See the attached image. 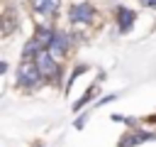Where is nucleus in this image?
<instances>
[{"mask_svg":"<svg viewBox=\"0 0 156 147\" xmlns=\"http://www.w3.org/2000/svg\"><path fill=\"white\" fill-rule=\"evenodd\" d=\"M34 61H37V66H39V71H41V76L46 78V81H56L58 78V59L49 51V49H41L37 56H34Z\"/></svg>","mask_w":156,"mask_h":147,"instance_id":"nucleus-2","label":"nucleus"},{"mask_svg":"<svg viewBox=\"0 0 156 147\" xmlns=\"http://www.w3.org/2000/svg\"><path fill=\"white\" fill-rule=\"evenodd\" d=\"M15 24H17V17H15V10H7V12L2 15V34H10V32L15 29Z\"/></svg>","mask_w":156,"mask_h":147,"instance_id":"nucleus-9","label":"nucleus"},{"mask_svg":"<svg viewBox=\"0 0 156 147\" xmlns=\"http://www.w3.org/2000/svg\"><path fill=\"white\" fill-rule=\"evenodd\" d=\"M41 81H44V76H41L37 61H34V59H32V61L24 59V61L20 64V69H17V83L24 86V88H34V86H39Z\"/></svg>","mask_w":156,"mask_h":147,"instance_id":"nucleus-1","label":"nucleus"},{"mask_svg":"<svg viewBox=\"0 0 156 147\" xmlns=\"http://www.w3.org/2000/svg\"><path fill=\"white\" fill-rule=\"evenodd\" d=\"M39 51H41V47H39V42H37L34 37H32V39L27 42V47L22 49V56H24V59H29V56H37Z\"/></svg>","mask_w":156,"mask_h":147,"instance_id":"nucleus-10","label":"nucleus"},{"mask_svg":"<svg viewBox=\"0 0 156 147\" xmlns=\"http://www.w3.org/2000/svg\"><path fill=\"white\" fill-rule=\"evenodd\" d=\"M58 2L61 0H32V7L39 12V15H56V10H58Z\"/></svg>","mask_w":156,"mask_h":147,"instance_id":"nucleus-6","label":"nucleus"},{"mask_svg":"<svg viewBox=\"0 0 156 147\" xmlns=\"http://www.w3.org/2000/svg\"><path fill=\"white\" fill-rule=\"evenodd\" d=\"M85 69H88V66H78V69H73V74H71V78H68V86H66V91H71L73 81H76V78H78V76H80V74H83Z\"/></svg>","mask_w":156,"mask_h":147,"instance_id":"nucleus-11","label":"nucleus"},{"mask_svg":"<svg viewBox=\"0 0 156 147\" xmlns=\"http://www.w3.org/2000/svg\"><path fill=\"white\" fill-rule=\"evenodd\" d=\"M154 137H156L154 132H132V135H124L122 137V145L119 147H134V145H139L144 140H154Z\"/></svg>","mask_w":156,"mask_h":147,"instance_id":"nucleus-7","label":"nucleus"},{"mask_svg":"<svg viewBox=\"0 0 156 147\" xmlns=\"http://www.w3.org/2000/svg\"><path fill=\"white\" fill-rule=\"evenodd\" d=\"M154 123H156V118H154Z\"/></svg>","mask_w":156,"mask_h":147,"instance_id":"nucleus-15","label":"nucleus"},{"mask_svg":"<svg viewBox=\"0 0 156 147\" xmlns=\"http://www.w3.org/2000/svg\"><path fill=\"white\" fill-rule=\"evenodd\" d=\"M71 47V39H68V34H63V32H54V42H51V47H49V51L56 56V59H61L63 56V51Z\"/></svg>","mask_w":156,"mask_h":147,"instance_id":"nucleus-5","label":"nucleus"},{"mask_svg":"<svg viewBox=\"0 0 156 147\" xmlns=\"http://www.w3.org/2000/svg\"><path fill=\"white\" fill-rule=\"evenodd\" d=\"M54 32H56V29H51V27H41V29H37L34 39L39 42L41 49H49V47H51V42H54Z\"/></svg>","mask_w":156,"mask_h":147,"instance_id":"nucleus-8","label":"nucleus"},{"mask_svg":"<svg viewBox=\"0 0 156 147\" xmlns=\"http://www.w3.org/2000/svg\"><path fill=\"white\" fill-rule=\"evenodd\" d=\"M93 91H95V88H88V91H85V96H83V98H80V100H78V103L73 105V110H78V108H83V105H85V103L90 100V96H93Z\"/></svg>","mask_w":156,"mask_h":147,"instance_id":"nucleus-12","label":"nucleus"},{"mask_svg":"<svg viewBox=\"0 0 156 147\" xmlns=\"http://www.w3.org/2000/svg\"><path fill=\"white\" fill-rule=\"evenodd\" d=\"M68 17H71L73 24H88V22H93V17H95V7L88 5V2H78V5H73V7L68 10Z\"/></svg>","mask_w":156,"mask_h":147,"instance_id":"nucleus-3","label":"nucleus"},{"mask_svg":"<svg viewBox=\"0 0 156 147\" xmlns=\"http://www.w3.org/2000/svg\"><path fill=\"white\" fill-rule=\"evenodd\" d=\"M83 125H85V115H80V118L76 120V127H83Z\"/></svg>","mask_w":156,"mask_h":147,"instance_id":"nucleus-13","label":"nucleus"},{"mask_svg":"<svg viewBox=\"0 0 156 147\" xmlns=\"http://www.w3.org/2000/svg\"><path fill=\"white\" fill-rule=\"evenodd\" d=\"M141 5H146V7H156V0H141Z\"/></svg>","mask_w":156,"mask_h":147,"instance_id":"nucleus-14","label":"nucleus"},{"mask_svg":"<svg viewBox=\"0 0 156 147\" xmlns=\"http://www.w3.org/2000/svg\"><path fill=\"white\" fill-rule=\"evenodd\" d=\"M134 22H136V12L129 10V7H124V5H119V7H117V24H119V32H122V34L129 32Z\"/></svg>","mask_w":156,"mask_h":147,"instance_id":"nucleus-4","label":"nucleus"}]
</instances>
